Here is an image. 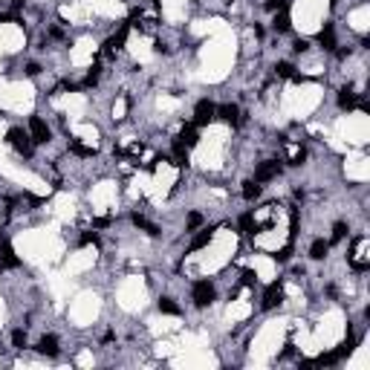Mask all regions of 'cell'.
<instances>
[{
  "label": "cell",
  "mask_w": 370,
  "mask_h": 370,
  "mask_svg": "<svg viewBox=\"0 0 370 370\" xmlns=\"http://www.w3.org/2000/svg\"><path fill=\"white\" fill-rule=\"evenodd\" d=\"M214 240V229H202L194 240H191V252H197V249H205L208 243Z\"/></svg>",
  "instance_id": "cell-13"
},
{
  "label": "cell",
  "mask_w": 370,
  "mask_h": 370,
  "mask_svg": "<svg viewBox=\"0 0 370 370\" xmlns=\"http://www.w3.org/2000/svg\"><path fill=\"white\" fill-rule=\"evenodd\" d=\"M289 26H292V23H289V15H286V12L275 15V29H278V32H289Z\"/></svg>",
  "instance_id": "cell-22"
},
{
  "label": "cell",
  "mask_w": 370,
  "mask_h": 370,
  "mask_svg": "<svg viewBox=\"0 0 370 370\" xmlns=\"http://www.w3.org/2000/svg\"><path fill=\"white\" fill-rule=\"evenodd\" d=\"M130 220H133V226H136V229H142V232H148L151 237H156V235H159V229H156V226H153L151 220H145L142 214H133Z\"/></svg>",
  "instance_id": "cell-14"
},
{
  "label": "cell",
  "mask_w": 370,
  "mask_h": 370,
  "mask_svg": "<svg viewBox=\"0 0 370 370\" xmlns=\"http://www.w3.org/2000/svg\"><path fill=\"white\" fill-rule=\"evenodd\" d=\"M240 281H243V286H252V284L257 281V275H254L252 269H243V278H240Z\"/></svg>",
  "instance_id": "cell-32"
},
{
  "label": "cell",
  "mask_w": 370,
  "mask_h": 370,
  "mask_svg": "<svg viewBox=\"0 0 370 370\" xmlns=\"http://www.w3.org/2000/svg\"><path fill=\"white\" fill-rule=\"evenodd\" d=\"M243 197H246L249 202L257 200V197H260V183H246L243 185Z\"/></svg>",
  "instance_id": "cell-21"
},
{
  "label": "cell",
  "mask_w": 370,
  "mask_h": 370,
  "mask_svg": "<svg viewBox=\"0 0 370 370\" xmlns=\"http://www.w3.org/2000/svg\"><path fill=\"white\" fill-rule=\"evenodd\" d=\"M292 50H295V52H307V50H309V44L304 41V38H298V41L292 44Z\"/></svg>",
  "instance_id": "cell-33"
},
{
  "label": "cell",
  "mask_w": 370,
  "mask_h": 370,
  "mask_svg": "<svg viewBox=\"0 0 370 370\" xmlns=\"http://www.w3.org/2000/svg\"><path fill=\"white\" fill-rule=\"evenodd\" d=\"M359 104V99H356V93H353V87L347 84V87H341V93H338V107L341 110H353Z\"/></svg>",
  "instance_id": "cell-10"
},
{
  "label": "cell",
  "mask_w": 370,
  "mask_h": 370,
  "mask_svg": "<svg viewBox=\"0 0 370 370\" xmlns=\"http://www.w3.org/2000/svg\"><path fill=\"white\" fill-rule=\"evenodd\" d=\"M177 139L183 142L185 148H191V145H197V139H200V136H197V124H185V127H183V133H180Z\"/></svg>",
  "instance_id": "cell-15"
},
{
  "label": "cell",
  "mask_w": 370,
  "mask_h": 370,
  "mask_svg": "<svg viewBox=\"0 0 370 370\" xmlns=\"http://www.w3.org/2000/svg\"><path fill=\"white\" fill-rule=\"evenodd\" d=\"M272 257H275V260H278V263H286V260H289V257H292V246H284V249H278V252H275V254H272Z\"/></svg>",
  "instance_id": "cell-26"
},
{
  "label": "cell",
  "mask_w": 370,
  "mask_h": 370,
  "mask_svg": "<svg viewBox=\"0 0 370 370\" xmlns=\"http://www.w3.org/2000/svg\"><path fill=\"white\" fill-rule=\"evenodd\" d=\"M0 260H3V266H6V269H17V266H20V260H17V254H15V249H12L9 240H3V243H0Z\"/></svg>",
  "instance_id": "cell-9"
},
{
  "label": "cell",
  "mask_w": 370,
  "mask_h": 370,
  "mask_svg": "<svg viewBox=\"0 0 370 370\" xmlns=\"http://www.w3.org/2000/svg\"><path fill=\"white\" fill-rule=\"evenodd\" d=\"M93 84H99V67H93L87 72V78H84V87H93Z\"/></svg>",
  "instance_id": "cell-31"
},
{
  "label": "cell",
  "mask_w": 370,
  "mask_h": 370,
  "mask_svg": "<svg viewBox=\"0 0 370 370\" xmlns=\"http://www.w3.org/2000/svg\"><path fill=\"white\" fill-rule=\"evenodd\" d=\"M275 72H278L281 78H292V75H295V67H292L289 61H281L278 67H275Z\"/></svg>",
  "instance_id": "cell-23"
},
{
  "label": "cell",
  "mask_w": 370,
  "mask_h": 370,
  "mask_svg": "<svg viewBox=\"0 0 370 370\" xmlns=\"http://www.w3.org/2000/svg\"><path fill=\"white\" fill-rule=\"evenodd\" d=\"M202 226V214L200 211H191L188 214V232H194V229H200Z\"/></svg>",
  "instance_id": "cell-25"
},
{
  "label": "cell",
  "mask_w": 370,
  "mask_h": 370,
  "mask_svg": "<svg viewBox=\"0 0 370 370\" xmlns=\"http://www.w3.org/2000/svg\"><path fill=\"white\" fill-rule=\"evenodd\" d=\"M289 6V0H266V9L269 12H284Z\"/></svg>",
  "instance_id": "cell-30"
},
{
  "label": "cell",
  "mask_w": 370,
  "mask_h": 370,
  "mask_svg": "<svg viewBox=\"0 0 370 370\" xmlns=\"http://www.w3.org/2000/svg\"><path fill=\"white\" fill-rule=\"evenodd\" d=\"M327 249H330V240H321V237H318V240H312V246H309V257H312V260H321V257L327 254Z\"/></svg>",
  "instance_id": "cell-16"
},
{
  "label": "cell",
  "mask_w": 370,
  "mask_h": 370,
  "mask_svg": "<svg viewBox=\"0 0 370 370\" xmlns=\"http://www.w3.org/2000/svg\"><path fill=\"white\" fill-rule=\"evenodd\" d=\"M6 139H9V145L20 153V156H32V151H35V142H32V136L29 133H23L20 127H12L9 133H6Z\"/></svg>",
  "instance_id": "cell-1"
},
{
  "label": "cell",
  "mask_w": 370,
  "mask_h": 370,
  "mask_svg": "<svg viewBox=\"0 0 370 370\" xmlns=\"http://www.w3.org/2000/svg\"><path fill=\"white\" fill-rule=\"evenodd\" d=\"M240 232H246V235H257V232H260V226L254 223V217H252V214H243V217H240Z\"/></svg>",
  "instance_id": "cell-18"
},
{
  "label": "cell",
  "mask_w": 370,
  "mask_h": 370,
  "mask_svg": "<svg viewBox=\"0 0 370 370\" xmlns=\"http://www.w3.org/2000/svg\"><path fill=\"white\" fill-rule=\"evenodd\" d=\"M214 104L208 101V99H202V101H197V107H194V124H208L214 119Z\"/></svg>",
  "instance_id": "cell-5"
},
{
  "label": "cell",
  "mask_w": 370,
  "mask_h": 370,
  "mask_svg": "<svg viewBox=\"0 0 370 370\" xmlns=\"http://www.w3.org/2000/svg\"><path fill=\"white\" fill-rule=\"evenodd\" d=\"M344 235H347V226H344V223H336V226H333V237H330V243L344 240Z\"/></svg>",
  "instance_id": "cell-24"
},
{
  "label": "cell",
  "mask_w": 370,
  "mask_h": 370,
  "mask_svg": "<svg viewBox=\"0 0 370 370\" xmlns=\"http://www.w3.org/2000/svg\"><path fill=\"white\" fill-rule=\"evenodd\" d=\"M23 6H26V0H12V15H17Z\"/></svg>",
  "instance_id": "cell-34"
},
{
  "label": "cell",
  "mask_w": 370,
  "mask_h": 370,
  "mask_svg": "<svg viewBox=\"0 0 370 370\" xmlns=\"http://www.w3.org/2000/svg\"><path fill=\"white\" fill-rule=\"evenodd\" d=\"M307 159V153H304V148H295L292 153H289V165H301Z\"/></svg>",
  "instance_id": "cell-27"
},
{
  "label": "cell",
  "mask_w": 370,
  "mask_h": 370,
  "mask_svg": "<svg viewBox=\"0 0 370 370\" xmlns=\"http://www.w3.org/2000/svg\"><path fill=\"white\" fill-rule=\"evenodd\" d=\"M214 116H220L226 124L235 127V124H240V107H237V104H223V107L214 110Z\"/></svg>",
  "instance_id": "cell-6"
},
{
  "label": "cell",
  "mask_w": 370,
  "mask_h": 370,
  "mask_svg": "<svg viewBox=\"0 0 370 370\" xmlns=\"http://www.w3.org/2000/svg\"><path fill=\"white\" fill-rule=\"evenodd\" d=\"M69 151H72V153H78V156H96V148H87V145H81L78 139H72V142H69Z\"/></svg>",
  "instance_id": "cell-20"
},
{
  "label": "cell",
  "mask_w": 370,
  "mask_h": 370,
  "mask_svg": "<svg viewBox=\"0 0 370 370\" xmlns=\"http://www.w3.org/2000/svg\"><path fill=\"white\" fill-rule=\"evenodd\" d=\"M281 301H284V286L275 281V284H269V286H266V292H263V304H260V307H263V309H275Z\"/></svg>",
  "instance_id": "cell-4"
},
{
  "label": "cell",
  "mask_w": 370,
  "mask_h": 370,
  "mask_svg": "<svg viewBox=\"0 0 370 370\" xmlns=\"http://www.w3.org/2000/svg\"><path fill=\"white\" fill-rule=\"evenodd\" d=\"M38 353H44V356H58V338H55V336H44V338L38 341Z\"/></svg>",
  "instance_id": "cell-11"
},
{
  "label": "cell",
  "mask_w": 370,
  "mask_h": 370,
  "mask_svg": "<svg viewBox=\"0 0 370 370\" xmlns=\"http://www.w3.org/2000/svg\"><path fill=\"white\" fill-rule=\"evenodd\" d=\"M174 165L177 168H185L188 165V153H185V145L180 139H174Z\"/></svg>",
  "instance_id": "cell-17"
},
{
  "label": "cell",
  "mask_w": 370,
  "mask_h": 370,
  "mask_svg": "<svg viewBox=\"0 0 370 370\" xmlns=\"http://www.w3.org/2000/svg\"><path fill=\"white\" fill-rule=\"evenodd\" d=\"M127 29H130V26L124 23V26L119 29V32H116V35H110V38H107V44H104V55H113L116 50H122L124 41H127Z\"/></svg>",
  "instance_id": "cell-8"
},
{
  "label": "cell",
  "mask_w": 370,
  "mask_h": 370,
  "mask_svg": "<svg viewBox=\"0 0 370 370\" xmlns=\"http://www.w3.org/2000/svg\"><path fill=\"white\" fill-rule=\"evenodd\" d=\"M78 243H81V246H96V243H99V235H96V232H84Z\"/></svg>",
  "instance_id": "cell-28"
},
{
  "label": "cell",
  "mask_w": 370,
  "mask_h": 370,
  "mask_svg": "<svg viewBox=\"0 0 370 370\" xmlns=\"http://www.w3.org/2000/svg\"><path fill=\"white\" fill-rule=\"evenodd\" d=\"M93 226H96V229H104V226H110V217H99Z\"/></svg>",
  "instance_id": "cell-35"
},
{
  "label": "cell",
  "mask_w": 370,
  "mask_h": 370,
  "mask_svg": "<svg viewBox=\"0 0 370 370\" xmlns=\"http://www.w3.org/2000/svg\"><path fill=\"white\" fill-rule=\"evenodd\" d=\"M12 344L23 350V347H26V333H23V330H15V333H12Z\"/></svg>",
  "instance_id": "cell-29"
},
{
  "label": "cell",
  "mask_w": 370,
  "mask_h": 370,
  "mask_svg": "<svg viewBox=\"0 0 370 370\" xmlns=\"http://www.w3.org/2000/svg\"><path fill=\"white\" fill-rule=\"evenodd\" d=\"M159 312H165V315H180V304H174V298H159Z\"/></svg>",
  "instance_id": "cell-19"
},
{
  "label": "cell",
  "mask_w": 370,
  "mask_h": 370,
  "mask_svg": "<svg viewBox=\"0 0 370 370\" xmlns=\"http://www.w3.org/2000/svg\"><path fill=\"white\" fill-rule=\"evenodd\" d=\"M26 72H29V75H38V72H41V67H38V64H29V67H26Z\"/></svg>",
  "instance_id": "cell-36"
},
{
  "label": "cell",
  "mask_w": 370,
  "mask_h": 370,
  "mask_svg": "<svg viewBox=\"0 0 370 370\" xmlns=\"http://www.w3.org/2000/svg\"><path fill=\"white\" fill-rule=\"evenodd\" d=\"M29 136H32V142H38V145H47V142H50V127H47V122H44L41 116H32V119H29Z\"/></svg>",
  "instance_id": "cell-3"
},
{
  "label": "cell",
  "mask_w": 370,
  "mask_h": 370,
  "mask_svg": "<svg viewBox=\"0 0 370 370\" xmlns=\"http://www.w3.org/2000/svg\"><path fill=\"white\" fill-rule=\"evenodd\" d=\"M318 44H321L324 50H336V29H333L330 23L318 32Z\"/></svg>",
  "instance_id": "cell-12"
},
{
  "label": "cell",
  "mask_w": 370,
  "mask_h": 370,
  "mask_svg": "<svg viewBox=\"0 0 370 370\" xmlns=\"http://www.w3.org/2000/svg\"><path fill=\"white\" fill-rule=\"evenodd\" d=\"M214 301V286L208 281H197L194 284V304L197 307H208Z\"/></svg>",
  "instance_id": "cell-2"
},
{
  "label": "cell",
  "mask_w": 370,
  "mask_h": 370,
  "mask_svg": "<svg viewBox=\"0 0 370 370\" xmlns=\"http://www.w3.org/2000/svg\"><path fill=\"white\" fill-rule=\"evenodd\" d=\"M278 162H260L257 165V171H254V183H269V180H275L278 177Z\"/></svg>",
  "instance_id": "cell-7"
}]
</instances>
